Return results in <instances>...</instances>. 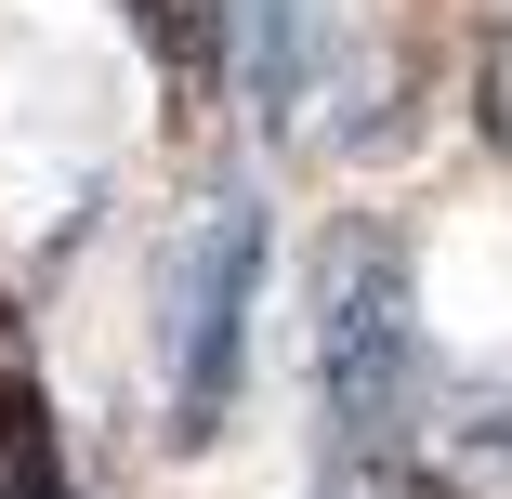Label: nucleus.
Segmentation results:
<instances>
[{
	"mask_svg": "<svg viewBox=\"0 0 512 499\" xmlns=\"http://www.w3.org/2000/svg\"><path fill=\"white\" fill-rule=\"evenodd\" d=\"M0 499H79L53 460V421H40V381L14 355H0Z\"/></svg>",
	"mask_w": 512,
	"mask_h": 499,
	"instance_id": "obj_3",
	"label": "nucleus"
},
{
	"mask_svg": "<svg viewBox=\"0 0 512 499\" xmlns=\"http://www.w3.org/2000/svg\"><path fill=\"white\" fill-rule=\"evenodd\" d=\"M250 303H263V211H211L171 263V434L184 447H211L237 421Z\"/></svg>",
	"mask_w": 512,
	"mask_h": 499,
	"instance_id": "obj_2",
	"label": "nucleus"
},
{
	"mask_svg": "<svg viewBox=\"0 0 512 499\" xmlns=\"http://www.w3.org/2000/svg\"><path fill=\"white\" fill-rule=\"evenodd\" d=\"M316 368H329V460L342 486L407 460V394H421V342H407V263L381 237L329 250V316H316Z\"/></svg>",
	"mask_w": 512,
	"mask_h": 499,
	"instance_id": "obj_1",
	"label": "nucleus"
}]
</instances>
